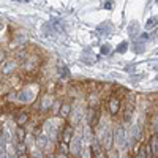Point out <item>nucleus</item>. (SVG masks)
I'll return each instance as SVG.
<instances>
[{
    "instance_id": "obj_1",
    "label": "nucleus",
    "mask_w": 158,
    "mask_h": 158,
    "mask_svg": "<svg viewBox=\"0 0 158 158\" xmlns=\"http://www.w3.org/2000/svg\"><path fill=\"white\" fill-rule=\"evenodd\" d=\"M97 139L100 141V144L103 146V149L108 152V150H111L112 146H114V131L111 130L109 125L101 127V128H100V133L97 135Z\"/></svg>"
},
{
    "instance_id": "obj_2",
    "label": "nucleus",
    "mask_w": 158,
    "mask_h": 158,
    "mask_svg": "<svg viewBox=\"0 0 158 158\" xmlns=\"http://www.w3.org/2000/svg\"><path fill=\"white\" fill-rule=\"evenodd\" d=\"M114 146L117 150H125L128 147V136L123 125H118L114 130Z\"/></svg>"
},
{
    "instance_id": "obj_3",
    "label": "nucleus",
    "mask_w": 158,
    "mask_h": 158,
    "mask_svg": "<svg viewBox=\"0 0 158 158\" xmlns=\"http://www.w3.org/2000/svg\"><path fill=\"white\" fill-rule=\"evenodd\" d=\"M70 153L73 155V156H81V153H82V150L85 149V146H84V141H82V136H81V131L79 133H74V136H73V139L70 141Z\"/></svg>"
},
{
    "instance_id": "obj_4",
    "label": "nucleus",
    "mask_w": 158,
    "mask_h": 158,
    "mask_svg": "<svg viewBox=\"0 0 158 158\" xmlns=\"http://www.w3.org/2000/svg\"><path fill=\"white\" fill-rule=\"evenodd\" d=\"M74 136V127H71L70 123H65L62 127V131H60V135H59V139L65 144H68Z\"/></svg>"
},
{
    "instance_id": "obj_5",
    "label": "nucleus",
    "mask_w": 158,
    "mask_h": 158,
    "mask_svg": "<svg viewBox=\"0 0 158 158\" xmlns=\"http://www.w3.org/2000/svg\"><path fill=\"white\" fill-rule=\"evenodd\" d=\"M108 111L111 115H117L120 112V98H118V95H111L108 98Z\"/></svg>"
},
{
    "instance_id": "obj_6",
    "label": "nucleus",
    "mask_w": 158,
    "mask_h": 158,
    "mask_svg": "<svg viewBox=\"0 0 158 158\" xmlns=\"http://www.w3.org/2000/svg\"><path fill=\"white\" fill-rule=\"evenodd\" d=\"M127 136H128V146L131 147L135 142H138L141 139V128H139V125H131Z\"/></svg>"
},
{
    "instance_id": "obj_7",
    "label": "nucleus",
    "mask_w": 158,
    "mask_h": 158,
    "mask_svg": "<svg viewBox=\"0 0 158 158\" xmlns=\"http://www.w3.org/2000/svg\"><path fill=\"white\" fill-rule=\"evenodd\" d=\"M68 118H70V125L71 127H77L79 123H81V120H82V111L79 108H73Z\"/></svg>"
},
{
    "instance_id": "obj_8",
    "label": "nucleus",
    "mask_w": 158,
    "mask_h": 158,
    "mask_svg": "<svg viewBox=\"0 0 158 158\" xmlns=\"http://www.w3.org/2000/svg\"><path fill=\"white\" fill-rule=\"evenodd\" d=\"M147 147L152 153V158H158V133H153L149 139Z\"/></svg>"
},
{
    "instance_id": "obj_9",
    "label": "nucleus",
    "mask_w": 158,
    "mask_h": 158,
    "mask_svg": "<svg viewBox=\"0 0 158 158\" xmlns=\"http://www.w3.org/2000/svg\"><path fill=\"white\" fill-rule=\"evenodd\" d=\"M71 109H73V106H71L70 103H62L60 111H59L60 117H62V118H67V117H70V114H71Z\"/></svg>"
},
{
    "instance_id": "obj_10",
    "label": "nucleus",
    "mask_w": 158,
    "mask_h": 158,
    "mask_svg": "<svg viewBox=\"0 0 158 158\" xmlns=\"http://www.w3.org/2000/svg\"><path fill=\"white\" fill-rule=\"evenodd\" d=\"M133 109H135V104L133 103H128L127 106H125V109H123V122L125 123H128L130 120H131V115H133Z\"/></svg>"
},
{
    "instance_id": "obj_11",
    "label": "nucleus",
    "mask_w": 158,
    "mask_h": 158,
    "mask_svg": "<svg viewBox=\"0 0 158 158\" xmlns=\"http://www.w3.org/2000/svg\"><path fill=\"white\" fill-rule=\"evenodd\" d=\"M15 68H16V62L15 60H5L3 62V68H2V74H10Z\"/></svg>"
},
{
    "instance_id": "obj_12",
    "label": "nucleus",
    "mask_w": 158,
    "mask_h": 158,
    "mask_svg": "<svg viewBox=\"0 0 158 158\" xmlns=\"http://www.w3.org/2000/svg\"><path fill=\"white\" fill-rule=\"evenodd\" d=\"M29 122V112H19L18 115H16V123H18V127H24L25 123Z\"/></svg>"
},
{
    "instance_id": "obj_13",
    "label": "nucleus",
    "mask_w": 158,
    "mask_h": 158,
    "mask_svg": "<svg viewBox=\"0 0 158 158\" xmlns=\"http://www.w3.org/2000/svg\"><path fill=\"white\" fill-rule=\"evenodd\" d=\"M135 158H147V146H144V144H139Z\"/></svg>"
},
{
    "instance_id": "obj_14",
    "label": "nucleus",
    "mask_w": 158,
    "mask_h": 158,
    "mask_svg": "<svg viewBox=\"0 0 158 158\" xmlns=\"http://www.w3.org/2000/svg\"><path fill=\"white\" fill-rule=\"evenodd\" d=\"M32 94L30 92H27V90H24V92H21V94L18 95V100L19 101H22V103H29V101H32Z\"/></svg>"
},
{
    "instance_id": "obj_15",
    "label": "nucleus",
    "mask_w": 158,
    "mask_h": 158,
    "mask_svg": "<svg viewBox=\"0 0 158 158\" xmlns=\"http://www.w3.org/2000/svg\"><path fill=\"white\" fill-rule=\"evenodd\" d=\"M70 153V147H68V144H65V142H59V155H67Z\"/></svg>"
},
{
    "instance_id": "obj_16",
    "label": "nucleus",
    "mask_w": 158,
    "mask_h": 158,
    "mask_svg": "<svg viewBox=\"0 0 158 158\" xmlns=\"http://www.w3.org/2000/svg\"><path fill=\"white\" fill-rule=\"evenodd\" d=\"M29 155H30V158H46L44 153H43V150H40V149H36V147L32 149Z\"/></svg>"
},
{
    "instance_id": "obj_17",
    "label": "nucleus",
    "mask_w": 158,
    "mask_h": 158,
    "mask_svg": "<svg viewBox=\"0 0 158 158\" xmlns=\"http://www.w3.org/2000/svg\"><path fill=\"white\" fill-rule=\"evenodd\" d=\"M60 106H62V103H60L59 100L52 101V104H51V111L54 112V114H59V111H60Z\"/></svg>"
},
{
    "instance_id": "obj_18",
    "label": "nucleus",
    "mask_w": 158,
    "mask_h": 158,
    "mask_svg": "<svg viewBox=\"0 0 158 158\" xmlns=\"http://www.w3.org/2000/svg\"><path fill=\"white\" fill-rule=\"evenodd\" d=\"M138 29H139V25H138V24H133V25H131V27L128 29V32H130V33H133L131 36H136V33H138Z\"/></svg>"
},
{
    "instance_id": "obj_19",
    "label": "nucleus",
    "mask_w": 158,
    "mask_h": 158,
    "mask_svg": "<svg viewBox=\"0 0 158 158\" xmlns=\"http://www.w3.org/2000/svg\"><path fill=\"white\" fill-rule=\"evenodd\" d=\"M156 21H158V19H156V18H155V19H153V18H152V19H150V21H149V22H147V27H152V25H153V22H155V24H156Z\"/></svg>"
},
{
    "instance_id": "obj_20",
    "label": "nucleus",
    "mask_w": 158,
    "mask_h": 158,
    "mask_svg": "<svg viewBox=\"0 0 158 158\" xmlns=\"http://www.w3.org/2000/svg\"><path fill=\"white\" fill-rule=\"evenodd\" d=\"M101 52H103V54H108V52H109V46H108V44H106V46H103Z\"/></svg>"
},
{
    "instance_id": "obj_21",
    "label": "nucleus",
    "mask_w": 158,
    "mask_h": 158,
    "mask_svg": "<svg viewBox=\"0 0 158 158\" xmlns=\"http://www.w3.org/2000/svg\"><path fill=\"white\" fill-rule=\"evenodd\" d=\"M5 62V54H3V51H0V63Z\"/></svg>"
},
{
    "instance_id": "obj_22",
    "label": "nucleus",
    "mask_w": 158,
    "mask_h": 158,
    "mask_svg": "<svg viewBox=\"0 0 158 158\" xmlns=\"http://www.w3.org/2000/svg\"><path fill=\"white\" fill-rule=\"evenodd\" d=\"M125 48H127V43H122V44H120V49H118V51L123 52V51H125Z\"/></svg>"
},
{
    "instance_id": "obj_23",
    "label": "nucleus",
    "mask_w": 158,
    "mask_h": 158,
    "mask_svg": "<svg viewBox=\"0 0 158 158\" xmlns=\"http://www.w3.org/2000/svg\"><path fill=\"white\" fill-rule=\"evenodd\" d=\"M0 158H8V155H6V150H5V152H2V153H0Z\"/></svg>"
},
{
    "instance_id": "obj_24",
    "label": "nucleus",
    "mask_w": 158,
    "mask_h": 158,
    "mask_svg": "<svg viewBox=\"0 0 158 158\" xmlns=\"http://www.w3.org/2000/svg\"><path fill=\"white\" fill-rule=\"evenodd\" d=\"M57 158H68L67 155H57Z\"/></svg>"
},
{
    "instance_id": "obj_25",
    "label": "nucleus",
    "mask_w": 158,
    "mask_h": 158,
    "mask_svg": "<svg viewBox=\"0 0 158 158\" xmlns=\"http://www.w3.org/2000/svg\"><path fill=\"white\" fill-rule=\"evenodd\" d=\"M125 158H135V156H133V155H130V153H127V156H125Z\"/></svg>"
},
{
    "instance_id": "obj_26",
    "label": "nucleus",
    "mask_w": 158,
    "mask_h": 158,
    "mask_svg": "<svg viewBox=\"0 0 158 158\" xmlns=\"http://www.w3.org/2000/svg\"><path fill=\"white\" fill-rule=\"evenodd\" d=\"M0 112H3V108H2V104H0Z\"/></svg>"
},
{
    "instance_id": "obj_27",
    "label": "nucleus",
    "mask_w": 158,
    "mask_h": 158,
    "mask_svg": "<svg viewBox=\"0 0 158 158\" xmlns=\"http://www.w3.org/2000/svg\"><path fill=\"white\" fill-rule=\"evenodd\" d=\"M156 2H158V0H156Z\"/></svg>"
}]
</instances>
